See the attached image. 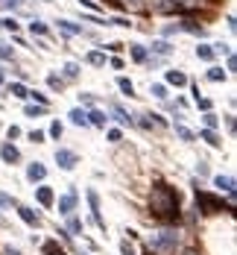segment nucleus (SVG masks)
<instances>
[{"instance_id": "21", "label": "nucleus", "mask_w": 237, "mask_h": 255, "mask_svg": "<svg viewBox=\"0 0 237 255\" xmlns=\"http://www.w3.org/2000/svg\"><path fill=\"white\" fill-rule=\"evenodd\" d=\"M26 179H29L32 185H35V182H44V179H47V167H44L41 162H32V164L26 167Z\"/></svg>"}, {"instance_id": "20", "label": "nucleus", "mask_w": 237, "mask_h": 255, "mask_svg": "<svg viewBox=\"0 0 237 255\" xmlns=\"http://www.w3.org/2000/svg\"><path fill=\"white\" fill-rule=\"evenodd\" d=\"M35 200H38V206L50 209V206L56 203V194H53V188H50V185H38V188H35Z\"/></svg>"}, {"instance_id": "17", "label": "nucleus", "mask_w": 237, "mask_h": 255, "mask_svg": "<svg viewBox=\"0 0 237 255\" xmlns=\"http://www.w3.org/2000/svg\"><path fill=\"white\" fill-rule=\"evenodd\" d=\"M194 56H196L199 62H208V65H214V59H217V53H214V47H211L208 41H199V44L194 47Z\"/></svg>"}, {"instance_id": "35", "label": "nucleus", "mask_w": 237, "mask_h": 255, "mask_svg": "<svg viewBox=\"0 0 237 255\" xmlns=\"http://www.w3.org/2000/svg\"><path fill=\"white\" fill-rule=\"evenodd\" d=\"M144 68H147V70H161V68H167V59H161V56H147Z\"/></svg>"}, {"instance_id": "42", "label": "nucleus", "mask_w": 237, "mask_h": 255, "mask_svg": "<svg viewBox=\"0 0 237 255\" xmlns=\"http://www.w3.org/2000/svg\"><path fill=\"white\" fill-rule=\"evenodd\" d=\"M0 3H3V9H9L12 15H18V12L26 6V0H0Z\"/></svg>"}, {"instance_id": "46", "label": "nucleus", "mask_w": 237, "mask_h": 255, "mask_svg": "<svg viewBox=\"0 0 237 255\" xmlns=\"http://www.w3.org/2000/svg\"><path fill=\"white\" fill-rule=\"evenodd\" d=\"M47 135H50V138H56V141H59V138H62V135H65V126H62V123H59V120H53V123H50V129H47Z\"/></svg>"}, {"instance_id": "59", "label": "nucleus", "mask_w": 237, "mask_h": 255, "mask_svg": "<svg viewBox=\"0 0 237 255\" xmlns=\"http://www.w3.org/2000/svg\"><path fill=\"white\" fill-rule=\"evenodd\" d=\"M196 170H199V176H208V164H205V162H199Z\"/></svg>"}, {"instance_id": "52", "label": "nucleus", "mask_w": 237, "mask_h": 255, "mask_svg": "<svg viewBox=\"0 0 237 255\" xmlns=\"http://www.w3.org/2000/svg\"><path fill=\"white\" fill-rule=\"evenodd\" d=\"M26 138H29L32 144H44V138H47V132H41V129H32V132H29Z\"/></svg>"}, {"instance_id": "12", "label": "nucleus", "mask_w": 237, "mask_h": 255, "mask_svg": "<svg viewBox=\"0 0 237 255\" xmlns=\"http://www.w3.org/2000/svg\"><path fill=\"white\" fill-rule=\"evenodd\" d=\"M191 79H188V73L185 70H179V68H170V70H164V85H173V88H185Z\"/></svg>"}, {"instance_id": "28", "label": "nucleus", "mask_w": 237, "mask_h": 255, "mask_svg": "<svg viewBox=\"0 0 237 255\" xmlns=\"http://www.w3.org/2000/svg\"><path fill=\"white\" fill-rule=\"evenodd\" d=\"M173 129H176V135H179L182 141H188V144H191V141H196V132H194V129H188L182 120H176V123H173Z\"/></svg>"}, {"instance_id": "31", "label": "nucleus", "mask_w": 237, "mask_h": 255, "mask_svg": "<svg viewBox=\"0 0 237 255\" xmlns=\"http://www.w3.org/2000/svg\"><path fill=\"white\" fill-rule=\"evenodd\" d=\"M117 88H120L123 97H135V82L129 76H117Z\"/></svg>"}, {"instance_id": "64", "label": "nucleus", "mask_w": 237, "mask_h": 255, "mask_svg": "<svg viewBox=\"0 0 237 255\" xmlns=\"http://www.w3.org/2000/svg\"><path fill=\"white\" fill-rule=\"evenodd\" d=\"M0 29H3V26H0Z\"/></svg>"}, {"instance_id": "58", "label": "nucleus", "mask_w": 237, "mask_h": 255, "mask_svg": "<svg viewBox=\"0 0 237 255\" xmlns=\"http://www.w3.org/2000/svg\"><path fill=\"white\" fill-rule=\"evenodd\" d=\"M32 41H35V47H38V50H50V47H47V41H44V38H32Z\"/></svg>"}, {"instance_id": "34", "label": "nucleus", "mask_w": 237, "mask_h": 255, "mask_svg": "<svg viewBox=\"0 0 237 255\" xmlns=\"http://www.w3.org/2000/svg\"><path fill=\"white\" fill-rule=\"evenodd\" d=\"M196 138H202V141H208V144H211V147H217V150L223 147V141H220V135H217V129H202V132H199Z\"/></svg>"}, {"instance_id": "54", "label": "nucleus", "mask_w": 237, "mask_h": 255, "mask_svg": "<svg viewBox=\"0 0 237 255\" xmlns=\"http://www.w3.org/2000/svg\"><path fill=\"white\" fill-rule=\"evenodd\" d=\"M6 138H9V141L21 138V126H9V129H6Z\"/></svg>"}, {"instance_id": "53", "label": "nucleus", "mask_w": 237, "mask_h": 255, "mask_svg": "<svg viewBox=\"0 0 237 255\" xmlns=\"http://www.w3.org/2000/svg\"><path fill=\"white\" fill-rule=\"evenodd\" d=\"M106 138H108V141H111V144H120V141H123V132H120V129H114V126H111V129H108V132H106Z\"/></svg>"}, {"instance_id": "10", "label": "nucleus", "mask_w": 237, "mask_h": 255, "mask_svg": "<svg viewBox=\"0 0 237 255\" xmlns=\"http://www.w3.org/2000/svg\"><path fill=\"white\" fill-rule=\"evenodd\" d=\"M26 29H29V35H32V38H50V23H47L44 18H38V15H32V18H29Z\"/></svg>"}, {"instance_id": "51", "label": "nucleus", "mask_w": 237, "mask_h": 255, "mask_svg": "<svg viewBox=\"0 0 237 255\" xmlns=\"http://www.w3.org/2000/svg\"><path fill=\"white\" fill-rule=\"evenodd\" d=\"M106 62H108L114 70H123V68H126V59H123V56H111V59H106Z\"/></svg>"}, {"instance_id": "18", "label": "nucleus", "mask_w": 237, "mask_h": 255, "mask_svg": "<svg viewBox=\"0 0 237 255\" xmlns=\"http://www.w3.org/2000/svg\"><path fill=\"white\" fill-rule=\"evenodd\" d=\"M106 59H108V56H106V50L91 47V50L85 53V59H82V62H85V65H91V68H106Z\"/></svg>"}, {"instance_id": "45", "label": "nucleus", "mask_w": 237, "mask_h": 255, "mask_svg": "<svg viewBox=\"0 0 237 255\" xmlns=\"http://www.w3.org/2000/svg\"><path fill=\"white\" fill-rule=\"evenodd\" d=\"M141 129H152L155 123H152V112H147V115H138V120H135Z\"/></svg>"}, {"instance_id": "43", "label": "nucleus", "mask_w": 237, "mask_h": 255, "mask_svg": "<svg viewBox=\"0 0 237 255\" xmlns=\"http://www.w3.org/2000/svg\"><path fill=\"white\" fill-rule=\"evenodd\" d=\"M194 103H196L199 112H214V100H211V97H196Z\"/></svg>"}, {"instance_id": "39", "label": "nucleus", "mask_w": 237, "mask_h": 255, "mask_svg": "<svg viewBox=\"0 0 237 255\" xmlns=\"http://www.w3.org/2000/svg\"><path fill=\"white\" fill-rule=\"evenodd\" d=\"M100 50H108V53H114V56H120L123 50H126V44H120V41H108V44H97Z\"/></svg>"}, {"instance_id": "62", "label": "nucleus", "mask_w": 237, "mask_h": 255, "mask_svg": "<svg viewBox=\"0 0 237 255\" xmlns=\"http://www.w3.org/2000/svg\"><path fill=\"white\" fill-rule=\"evenodd\" d=\"M38 3H50V0H38Z\"/></svg>"}, {"instance_id": "61", "label": "nucleus", "mask_w": 237, "mask_h": 255, "mask_svg": "<svg viewBox=\"0 0 237 255\" xmlns=\"http://www.w3.org/2000/svg\"><path fill=\"white\" fill-rule=\"evenodd\" d=\"M0 85H6V70H3V65H0Z\"/></svg>"}, {"instance_id": "6", "label": "nucleus", "mask_w": 237, "mask_h": 255, "mask_svg": "<svg viewBox=\"0 0 237 255\" xmlns=\"http://www.w3.org/2000/svg\"><path fill=\"white\" fill-rule=\"evenodd\" d=\"M56 26H59V32L65 35V38H82V23H76V21H70V18H56Z\"/></svg>"}, {"instance_id": "19", "label": "nucleus", "mask_w": 237, "mask_h": 255, "mask_svg": "<svg viewBox=\"0 0 237 255\" xmlns=\"http://www.w3.org/2000/svg\"><path fill=\"white\" fill-rule=\"evenodd\" d=\"M85 115H88V126H100V129H106V123H108V115L103 112V109H85Z\"/></svg>"}, {"instance_id": "14", "label": "nucleus", "mask_w": 237, "mask_h": 255, "mask_svg": "<svg viewBox=\"0 0 237 255\" xmlns=\"http://www.w3.org/2000/svg\"><path fill=\"white\" fill-rule=\"evenodd\" d=\"M0 162H3V164H18V162H21V150H18L12 141H3V144H0Z\"/></svg>"}, {"instance_id": "16", "label": "nucleus", "mask_w": 237, "mask_h": 255, "mask_svg": "<svg viewBox=\"0 0 237 255\" xmlns=\"http://www.w3.org/2000/svg\"><path fill=\"white\" fill-rule=\"evenodd\" d=\"M126 50H129V59L135 62V65H144L147 62V44H141V41H132V44H126Z\"/></svg>"}, {"instance_id": "24", "label": "nucleus", "mask_w": 237, "mask_h": 255, "mask_svg": "<svg viewBox=\"0 0 237 255\" xmlns=\"http://www.w3.org/2000/svg\"><path fill=\"white\" fill-rule=\"evenodd\" d=\"M205 79H208V82H226V79H229V73H226V68H223V65H211V68L205 70Z\"/></svg>"}, {"instance_id": "47", "label": "nucleus", "mask_w": 237, "mask_h": 255, "mask_svg": "<svg viewBox=\"0 0 237 255\" xmlns=\"http://www.w3.org/2000/svg\"><path fill=\"white\" fill-rule=\"evenodd\" d=\"M76 3H79V9H88V12H97V15L103 12V6L97 0H76Z\"/></svg>"}, {"instance_id": "30", "label": "nucleus", "mask_w": 237, "mask_h": 255, "mask_svg": "<svg viewBox=\"0 0 237 255\" xmlns=\"http://www.w3.org/2000/svg\"><path fill=\"white\" fill-rule=\"evenodd\" d=\"M0 26L12 35V32H21V21L15 18V15H6V18H0Z\"/></svg>"}, {"instance_id": "25", "label": "nucleus", "mask_w": 237, "mask_h": 255, "mask_svg": "<svg viewBox=\"0 0 237 255\" xmlns=\"http://www.w3.org/2000/svg\"><path fill=\"white\" fill-rule=\"evenodd\" d=\"M67 117H70V123H73V126H82V129L88 126V115H85V109H82V106L70 109V112H67Z\"/></svg>"}, {"instance_id": "55", "label": "nucleus", "mask_w": 237, "mask_h": 255, "mask_svg": "<svg viewBox=\"0 0 237 255\" xmlns=\"http://www.w3.org/2000/svg\"><path fill=\"white\" fill-rule=\"evenodd\" d=\"M9 206H18L12 197H6V194H0V209H9Z\"/></svg>"}, {"instance_id": "23", "label": "nucleus", "mask_w": 237, "mask_h": 255, "mask_svg": "<svg viewBox=\"0 0 237 255\" xmlns=\"http://www.w3.org/2000/svg\"><path fill=\"white\" fill-rule=\"evenodd\" d=\"M41 253L44 255H67V250L59 244V238H47V241L41 244Z\"/></svg>"}, {"instance_id": "49", "label": "nucleus", "mask_w": 237, "mask_h": 255, "mask_svg": "<svg viewBox=\"0 0 237 255\" xmlns=\"http://www.w3.org/2000/svg\"><path fill=\"white\" fill-rule=\"evenodd\" d=\"M237 70V56H235V50H232V53H229V56H226V73H229V76H232V73H235Z\"/></svg>"}, {"instance_id": "29", "label": "nucleus", "mask_w": 237, "mask_h": 255, "mask_svg": "<svg viewBox=\"0 0 237 255\" xmlns=\"http://www.w3.org/2000/svg\"><path fill=\"white\" fill-rule=\"evenodd\" d=\"M106 21H108V26H120V29H129V26H132V18H126L123 12H117V15L106 18Z\"/></svg>"}, {"instance_id": "41", "label": "nucleus", "mask_w": 237, "mask_h": 255, "mask_svg": "<svg viewBox=\"0 0 237 255\" xmlns=\"http://www.w3.org/2000/svg\"><path fill=\"white\" fill-rule=\"evenodd\" d=\"M67 232L70 235H82V220L73 217V214H67Z\"/></svg>"}, {"instance_id": "8", "label": "nucleus", "mask_w": 237, "mask_h": 255, "mask_svg": "<svg viewBox=\"0 0 237 255\" xmlns=\"http://www.w3.org/2000/svg\"><path fill=\"white\" fill-rule=\"evenodd\" d=\"M85 200H88V206H91V220L106 232V220H103V214H100V194H97L94 188H88V191H85Z\"/></svg>"}, {"instance_id": "50", "label": "nucleus", "mask_w": 237, "mask_h": 255, "mask_svg": "<svg viewBox=\"0 0 237 255\" xmlns=\"http://www.w3.org/2000/svg\"><path fill=\"white\" fill-rule=\"evenodd\" d=\"M173 35H179V23H167L161 29V38H173Z\"/></svg>"}, {"instance_id": "7", "label": "nucleus", "mask_w": 237, "mask_h": 255, "mask_svg": "<svg viewBox=\"0 0 237 255\" xmlns=\"http://www.w3.org/2000/svg\"><path fill=\"white\" fill-rule=\"evenodd\" d=\"M53 159H56V164H59L62 170H73V167L79 164V156H76L73 150H67V147H59Z\"/></svg>"}, {"instance_id": "5", "label": "nucleus", "mask_w": 237, "mask_h": 255, "mask_svg": "<svg viewBox=\"0 0 237 255\" xmlns=\"http://www.w3.org/2000/svg\"><path fill=\"white\" fill-rule=\"evenodd\" d=\"M147 53H150V56H161V59H170V56L176 53V44H173L170 38H152V44L147 47Z\"/></svg>"}, {"instance_id": "27", "label": "nucleus", "mask_w": 237, "mask_h": 255, "mask_svg": "<svg viewBox=\"0 0 237 255\" xmlns=\"http://www.w3.org/2000/svg\"><path fill=\"white\" fill-rule=\"evenodd\" d=\"M65 85H67V82H65L59 73H47V88H50L53 94H62V91H65Z\"/></svg>"}, {"instance_id": "11", "label": "nucleus", "mask_w": 237, "mask_h": 255, "mask_svg": "<svg viewBox=\"0 0 237 255\" xmlns=\"http://www.w3.org/2000/svg\"><path fill=\"white\" fill-rule=\"evenodd\" d=\"M214 188H217V191H226V194H229V200L235 203V194H237L235 176H223V173H217V176H214Z\"/></svg>"}, {"instance_id": "1", "label": "nucleus", "mask_w": 237, "mask_h": 255, "mask_svg": "<svg viewBox=\"0 0 237 255\" xmlns=\"http://www.w3.org/2000/svg\"><path fill=\"white\" fill-rule=\"evenodd\" d=\"M150 214L164 223V226H173L182 220V203H179V194L176 188L170 185H155L152 194H150Z\"/></svg>"}, {"instance_id": "63", "label": "nucleus", "mask_w": 237, "mask_h": 255, "mask_svg": "<svg viewBox=\"0 0 237 255\" xmlns=\"http://www.w3.org/2000/svg\"><path fill=\"white\" fill-rule=\"evenodd\" d=\"M79 255H88V253H79Z\"/></svg>"}, {"instance_id": "33", "label": "nucleus", "mask_w": 237, "mask_h": 255, "mask_svg": "<svg viewBox=\"0 0 237 255\" xmlns=\"http://www.w3.org/2000/svg\"><path fill=\"white\" fill-rule=\"evenodd\" d=\"M50 112V106H38V103H26L23 106V115L26 117H41V115H47Z\"/></svg>"}, {"instance_id": "13", "label": "nucleus", "mask_w": 237, "mask_h": 255, "mask_svg": "<svg viewBox=\"0 0 237 255\" xmlns=\"http://www.w3.org/2000/svg\"><path fill=\"white\" fill-rule=\"evenodd\" d=\"M15 209H18V217H21L29 229H38V226H41V214H38L35 209H29V206H15Z\"/></svg>"}, {"instance_id": "38", "label": "nucleus", "mask_w": 237, "mask_h": 255, "mask_svg": "<svg viewBox=\"0 0 237 255\" xmlns=\"http://www.w3.org/2000/svg\"><path fill=\"white\" fill-rule=\"evenodd\" d=\"M79 106H82V109H94V106H97V94L82 91V94H79Z\"/></svg>"}, {"instance_id": "15", "label": "nucleus", "mask_w": 237, "mask_h": 255, "mask_svg": "<svg viewBox=\"0 0 237 255\" xmlns=\"http://www.w3.org/2000/svg\"><path fill=\"white\" fill-rule=\"evenodd\" d=\"M59 76H62L65 82H76V79L82 76V62H73V59H70V62H65Z\"/></svg>"}, {"instance_id": "9", "label": "nucleus", "mask_w": 237, "mask_h": 255, "mask_svg": "<svg viewBox=\"0 0 237 255\" xmlns=\"http://www.w3.org/2000/svg\"><path fill=\"white\" fill-rule=\"evenodd\" d=\"M76 206H79V194H76L73 188H70L67 194H62V197H59V214H62V217L73 214V211H76Z\"/></svg>"}, {"instance_id": "26", "label": "nucleus", "mask_w": 237, "mask_h": 255, "mask_svg": "<svg viewBox=\"0 0 237 255\" xmlns=\"http://www.w3.org/2000/svg\"><path fill=\"white\" fill-rule=\"evenodd\" d=\"M79 21L82 23H94V26H108V21L103 15H97V12H79Z\"/></svg>"}, {"instance_id": "40", "label": "nucleus", "mask_w": 237, "mask_h": 255, "mask_svg": "<svg viewBox=\"0 0 237 255\" xmlns=\"http://www.w3.org/2000/svg\"><path fill=\"white\" fill-rule=\"evenodd\" d=\"M202 123H205V129H217L220 126V117L214 112H202Z\"/></svg>"}, {"instance_id": "37", "label": "nucleus", "mask_w": 237, "mask_h": 255, "mask_svg": "<svg viewBox=\"0 0 237 255\" xmlns=\"http://www.w3.org/2000/svg\"><path fill=\"white\" fill-rule=\"evenodd\" d=\"M26 100H32V103H38V106H50V97H47L44 91H38V88H32V91H26Z\"/></svg>"}, {"instance_id": "44", "label": "nucleus", "mask_w": 237, "mask_h": 255, "mask_svg": "<svg viewBox=\"0 0 237 255\" xmlns=\"http://www.w3.org/2000/svg\"><path fill=\"white\" fill-rule=\"evenodd\" d=\"M211 47H214L217 56H229V53H232V44H229V41H214Z\"/></svg>"}, {"instance_id": "56", "label": "nucleus", "mask_w": 237, "mask_h": 255, "mask_svg": "<svg viewBox=\"0 0 237 255\" xmlns=\"http://www.w3.org/2000/svg\"><path fill=\"white\" fill-rule=\"evenodd\" d=\"M226 26H229V32H232V35L237 32V21H235V15H229V18H226Z\"/></svg>"}, {"instance_id": "48", "label": "nucleus", "mask_w": 237, "mask_h": 255, "mask_svg": "<svg viewBox=\"0 0 237 255\" xmlns=\"http://www.w3.org/2000/svg\"><path fill=\"white\" fill-rule=\"evenodd\" d=\"M0 62H15V50L0 41Z\"/></svg>"}, {"instance_id": "22", "label": "nucleus", "mask_w": 237, "mask_h": 255, "mask_svg": "<svg viewBox=\"0 0 237 255\" xmlns=\"http://www.w3.org/2000/svg\"><path fill=\"white\" fill-rule=\"evenodd\" d=\"M111 115H114V120H117L120 126H132V123H135V117H132L120 103H111Z\"/></svg>"}, {"instance_id": "3", "label": "nucleus", "mask_w": 237, "mask_h": 255, "mask_svg": "<svg viewBox=\"0 0 237 255\" xmlns=\"http://www.w3.org/2000/svg\"><path fill=\"white\" fill-rule=\"evenodd\" d=\"M196 203L202 206V211H205V214H223V211H232V206H223V200H220V197L205 194V191H199V188H196Z\"/></svg>"}, {"instance_id": "60", "label": "nucleus", "mask_w": 237, "mask_h": 255, "mask_svg": "<svg viewBox=\"0 0 237 255\" xmlns=\"http://www.w3.org/2000/svg\"><path fill=\"white\" fill-rule=\"evenodd\" d=\"M3 255H21V253H18V250H12V247H6V250H3Z\"/></svg>"}, {"instance_id": "32", "label": "nucleus", "mask_w": 237, "mask_h": 255, "mask_svg": "<svg viewBox=\"0 0 237 255\" xmlns=\"http://www.w3.org/2000/svg\"><path fill=\"white\" fill-rule=\"evenodd\" d=\"M26 91H29V88H26V85H23L21 79H15V82H9V94H12L15 100H26Z\"/></svg>"}, {"instance_id": "36", "label": "nucleus", "mask_w": 237, "mask_h": 255, "mask_svg": "<svg viewBox=\"0 0 237 255\" xmlns=\"http://www.w3.org/2000/svg\"><path fill=\"white\" fill-rule=\"evenodd\" d=\"M150 94H152L155 100H167V97H170V91H167L164 82H152V85H150Z\"/></svg>"}, {"instance_id": "4", "label": "nucleus", "mask_w": 237, "mask_h": 255, "mask_svg": "<svg viewBox=\"0 0 237 255\" xmlns=\"http://www.w3.org/2000/svg\"><path fill=\"white\" fill-rule=\"evenodd\" d=\"M179 23V32H185V35H194V38H208V29L199 23V21H194V18H182V21H176Z\"/></svg>"}, {"instance_id": "2", "label": "nucleus", "mask_w": 237, "mask_h": 255, "mask_svg": "<svg viewBox=\"0 0 237 255\" xmlns=\"http://www.w3.org/2000/svg\"><path fill=\"white\" fill-rule=\"evenodd\" d=\"M150 250H155V253H161V255H173L179 250V232H176V229H161V232H155V235L150 238Z\"/></svg>"}, {"instance_id": "57", "label": "nucleus", "mask_w": 237, "mask_h": 255, "mask_svg": "<svg viewBox=\"0 0 237 255\" xmlns=\"http://www.w3.org/2000/svg\"><path fill=\"white\" fill-rule=\"evenodd\" d=\"M120 253H123V255H135V250H132L129 241H120Z\"/></svg>"}]
</instances>
